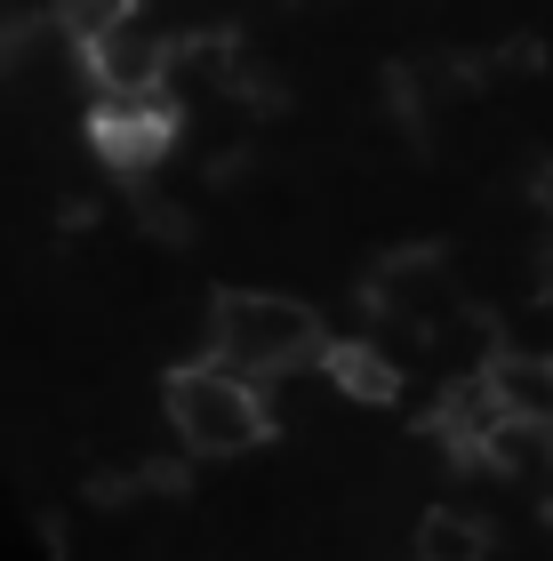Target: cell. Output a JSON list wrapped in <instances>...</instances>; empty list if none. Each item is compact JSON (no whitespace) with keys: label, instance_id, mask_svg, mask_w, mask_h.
<instances>
[{"label":"cell","instance_id":"cell-1","mask_svg":"<svg viewBox=\"0 0 553 561\" xmlns=\"http://www.w3.org/2000/svg\"><path fill=\"white\" fill-rule=\"evenodd\" d=\"M330 353V329L306 297L281 289H217L209 297V329H200V362H217L241 386H281V377L313 369Z\"/></svg>","mask_w":553,"mask_h":561},{"label":"cell","instance_id":"cell-2","mask_svg":"<svg viewBox=\"0 0 553 561\" xmlns=\"http://www.w3.org/2000/svg\"><path fill=\"white\" fill-rule=\"evenodd\" d=\"M161 425L185 457H249L273 433L265 386H241L217 362H177L161 377Z\"/></svg>","mask_w":553,"mask_h":561},{"label":"cell","instance_id":"cell-3","mask_svg":"<svg viewBox=\"0 0 553 561\" xmlns=\"http://www.w3.org/2000/svg\"><path fill=\"white\" fill-rule=\"evenodd\" d=\"M369 313H377V329H385V337L401 329V337L425 353V337H441L449 321L473 313L465 265L449 257V249H393V257L369 273Z\"/></svg>","mask_w":553,"mask_h":561},{"label":"cell","instance_id":"cell-4","mask_svg":"<svg viewBox=\"0 0 553 561\" xmlns=\"http://www.w3.org/2000/svg\"><path fill=\"white\" fill-rule=\"evenodd\" d=\"M169 24L161 16H120L105 41H89L81 48V65H89V81H96V96H161V65H169Z\"/></svg>","mask_w":553,"mask_h":561},{"label":"cell","instance_id":"cell-5","mask_svg":"<svg viewBox=\"0 0 553 561\" xmlns=\"http://www.w3.org/2000/svg\"><path fill=\"white\" fill-rule=\"evenodd\" d=\"M473 473H489L506 497H521L545 522V505H553V425H497L482 442V457H473Z\"/></svg>","mask_w":553,"mask_h":561},{"label":"cell","instance_id":"cell-6","mask_svg":"<svg viewBox=\"0 0 553 561\" xmlns=\"http://www.w3.org/2000/svg\"><path fill=\"white\" fill-rule=\"evenodd\" d=\"M482 386L506 425H553V353L545 345H497L482 362Z\"/></svg>","mask_w":553,"mask_h":561},{"label":"cell","instance_id":"cell-7","mask_svg":"<svg viewBox=\"0 0 553 561\" xmlns=\"http://www.w3.org/2000/svg\"><path fill=\"white\" fill-rule=\"evenodd\" d=\"M489 553H497V522L465 497L425 505L417 529H410V561H489Z\"/></svg>","mask_w":553,"mask_h":561},{"label":"cell","instance_id":"cell-8","mask_svg":"<svg viewBox=\"0 0 553 561\" xmlns=\"http://www.w3.org/2000/svg\"><path fill=\"white\" fill-rule=\"evenodd\" d=\"M145 0H48V24H57V33L72 41V57H81L89 41H105L120 16H137Z\"/></svg>","mask_w":553,"mask_h":561},{"label":"cell","instance_id":"cell-9","mask_svg":"<svg viewBox=\"0 0 553 561\" xmlns=\"http://www.w3.org/2000/svg\"><path fill=\"white\" fill-rule=\"evenodd\" d=\"M538 305L553 313V241H545V257H538Z\"/></svg>","mask_w":553,"mask_h":561},{"label":"cell","instance_id":"cell-10","mask_svg":"<svg viewBox=\"0 0 553 561\" xmlns=\"http://www.w3.org/2000/svg\"><path fill=\"white\" fill-rule=\"evenodd\" d=\"M545 529H553V505H545Z\"/></svg>","mask_w":553,"mask_h":561}]
</instances>
